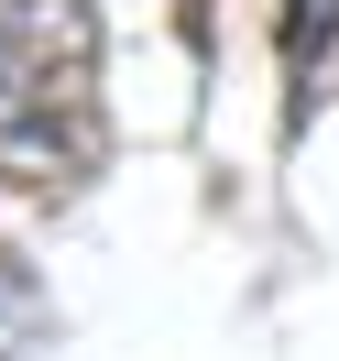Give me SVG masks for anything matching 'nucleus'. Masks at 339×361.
<instances>
[{"instance_id": "obj_1", "label": "nucleus", "mask_w": 339, "mask_h": 361, "mask_svg": "<svg viewBox=\"0 0 339 361\" xmlns=\"http://www.w3.org/2000/svg\"><path fill=\"white\" fill-rule=\"evenodd\" d=\"M99 164V121H88V77H44L23 55H0V176L33 197H66Z\"/></svg>"}, {"instance_id": "obj_2", "label": "nucleus", "mask_w": 339, "mask_h": 361, "mask_svg": "<svg viewBox=\"0 0 339 361\" xmlns=\"http://www.w3.org/2000/svg\"><path fill=\"white\" fill-rule=\"evenodd\" d=\"M0 55H23L44 77H88L99 23H88V0H0Z\"/></svg>"}, {"instance_id": "obj_3", "label": "nucleus", "mask_w": 339, "mask_h": 361, "mask_svg": "<svg viewBox=\"0 0 339 361\" xmlns=\"http://www.w3.org/2000/svg\"><path fill=\"white\" fill-rule=\"evenodd\" d=\"M328 44H339V0H285V66H307Z\"/></svg>"}]
</instances>
